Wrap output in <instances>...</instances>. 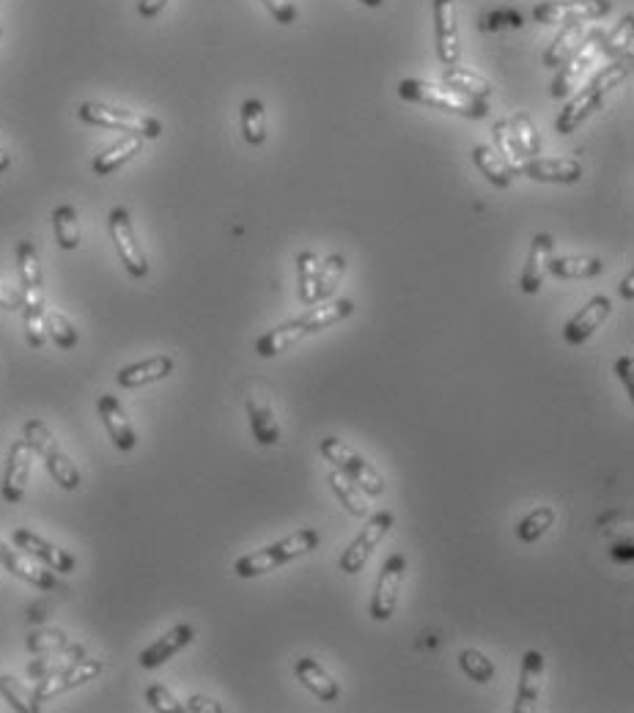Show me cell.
Returning a JSON list of instances; mask_svg holds the SVG:
<instances>
[{"label":"cell","mask_w":634,"mask_h":713,"mask_svg":"<svg viewBox=\"0 0 634 713\" xmlns=\"http://www.w3.org/2000/svg\"><path fill=\"white\" fill-rule=\"evenodd\" d=\"M629 75H632L629 61H615L613 66H604L602 72L593 77L591 83L582 88L574 99H569V105L560 110L558 121H555V129H558L560 135L577 132V127H580L582 121H585L588 116H593V113L602 107L604 96L610 94L615 86H621Z\"/></svg>","instance_id":"6da1fadb"},{"label":"cell","mask_w":634,"mask_h":713,"mask_svg":"<svg viewBox=\"0 0 634 713\" xmlns=\"http://www.w3.org/2000/svg\"><path fill=\"white\" fill-rule=\"evenodd\" d=\"M313 549H319V533L313 527H302L297 533H291L289 538L264 546L253 554H245L234 563V574L242 579H253V576L269 574L280 565H286L289 560H297L302 554H311Z\"/></svg>","instance_id":"7a4b0ae2"},{"label":"cell","mask_w":634,"mask_h":713,"mask_svg":"<svg viewBox=\"0 0 634 713\" xmlns=\"http://www.w3.org/2000/svg\"><path fill=\"white\" fill-rule=\"evenodd\" d=\"M398 96L415 102V105H429L445 113H456L462 118H486L489 116V105L473 96H464L459 91H453L445 83H423V80H401L398 83Z\"/></svg>","instance_id":"3957f363"},{"label":"cell","mask_w":634,"mask_h":713,"mask_svg":"<svg viewBox=\"0 0 634 713\" xmlns=\"http://www.w3.org/2000/svg\"><path fill=\"white\" fill-rule=\"evenodd\" d=\"M25 442L31 445V450L36 453V456L42 458L44 467H47V472H50V478L61 486L64 491H77L80 489V469L75 467V461L66 456L64 450H61V445H58V439L53 437V431L44 426L42 420H28L25 423Z\"/></svg>","instance_id":"277c9868"},{"label":"cell","mask_w":634,"mask_h":713,"mask_svg":"<svg viewBox=\"0 0 634 713\" xmlns=\"http://www.w3.org/2000/svg\"><path fill=\"white\" fill-rule=\"evenodd\" d=\"M80 121H86L91 127L116 129V132H129L143 140H157L162 135V124L154 116L138 113V110H124V107H110L102 102H83L77 110Z\"/></svg>","instance_id":"5b68a950"},{"label":"cell","mask_w":634,"mask_h":713,"mask_svg":"<svg viewBox=\"0 0 634 713\" xmlns=\"http://www.w3.org/2000/svg\"><path fill=\"white\" fill-rule=\"evenodd\" d=\"M319 453H322L324 461H330V464H335V469H341L346 478L355 480L368 497H382L385 494V478L368 464L366 458L357 453L355 447H349L338 437H327L322 439Z\"/></svg>","instance_id":"8992f818"},{"label":"cell","mask_w":634,"mask_h":713,"mask_svg":"<svg viewBox=\"0 0 634 713\" xmlns=\"http://www.w3.org/2000/svg\"><path fill=\"white\" fill-rule=\"evenodd\" d=\"M110 236H113V245L119 250L121 264L127 267V272L132 277H146L149 275V258L143 253V247L138 245V236L132 228V217L124 206H116L110 212Z\"/></svg>","instance_id":"52a82bcc"},{"label":"cell","mask_w":634,"mask_h":713,"mask_svg":"<svg viewBox=\"0 0 634 713\" xmlns=\"http://www.w3.org/2000/svg\"><path fill=\"white\" fill-rule=\"evenodd\" d=\"M99 672H102V661L77 659L72 661V664H66L64 670H58L53 672V675L42 678L39 686H36V692H33V705H36V711H39V705L47 703V700H53V697H58V694H64L69 692V689H77V686H83V683L94 681Z\"/></svg>","instance_id":"ba28073f"},{"label":"cell","mask_w":634,"mask_h":713,"mask_svg":"<svg viewBox=\"0 0 634 713\" xmlns=\"http://www.w3.org/2000/svg\"><path fill=\"white\" fill-rule=\"evenodd\" d=\"M404 574H407V557L404 554H390L385 565H382V571H379L377 590H374V598H371V618L379 620V623L393 618Z\"/></svg>","instance_id":"9c48e42d"},{"label":"cell","mask_w":634,"mask_h":713,"mask_svg":"<svg viewBox=\"0 0 634 713\" xmlns=\"http://www.w3.org/2000/svg\"><path fill=\"white\" fill-rule=\"evenodd\" d=\"M390 527H393V513H374L366 522V527H363V533L357 535L352 546L341 554V571H344V574H360V571L366 568L371 552H374L379 543H382V538L390 533Z\"/></svg>","instance_id":"30bf717a"},{"label":"cell","mask_w":634,"mask_h":713,"mask_svg":"<svg viewBox=\"0 0 634 713\" xmlns=\"http://www.w3.org/2000/svg\"><path fill=\"white\" fill-rule=\"evenodd\" d=\"M613 9V0H549L533 9V17L544 25L558 22H588L607 17Z\"/></svg>","instance_id":"8fae6325"},{"label":"cell","mask_w":634,"mask_h":713,"mask_svg":"<svg viewBox=\"0 0 634 713\" xmlns=\"http://www.w3.org/2000/svg\"><path fill=\"white\" fill-rule=\"evenodd\" d=\"M599 39H602V31L585 33V39H582L580 47L571 53L569 61H566L563 66H558L560 75L555 77V83H552V96H555V99H566L574 88H580L582 77H585V72H588V69L593 66V61H596Z\"/></svg>","instance_id":"7c38bea8"},{"label":"cell","mask_w":634,"mask_h":713,"mask_svg":"<svg viewBox=\"0 0 634 713\" xmlns=\"http://www.w3.org/2000/svg\"><path fill=\"white\" fill-rule=\"evenodd\" d=\"M11 541H14V546H17L20 552H25L28 557H33V560L47 565L55 574H72V571H75L77 563L72 554L58 549L55 543L44 541L42 535H36L33 530H28V527H17L14 535H11Z\"/></svg>","instance_id":"4fadbf2b"},{"label":"cell","mask_w":634,"mask_h":713,"mask_svg":"<svg viewBox=\"0 0 634 713\" xmlns=\"http://www.w3.org/2000/svg\"><path fill=\"white\" fill-rule=\"evenodd\" d=\"M434 36H437V53L445 66H456L462 58V39H459V22H456V0H434Z\"/></svg>","instance_id":"5bb4252c"},{"label":"cell","mask_w":634,"mask_h":713,"mask_svg":"<svg viewBox=\"0 0 634 713\" xmlns=\"http://www.w3.org/2000/svg\"><path fill=\"white\" fill-rule=\"evenodd\" d=\"M31 464H33V450L25 442V437L17 439L9 447V456H6V469H3V500L9 505H17L25 497V486L31 480Z\"/></svg>","instance_id":"9a60e30c"},{"label":"cell","mask_w":634,"mask_h":713,"mask_svg":"<svg viewBox=\"0 0 634 713\" xmlns=\"http://www.w3.org/2000/svg\"><path fill=\"white\" fill-rule=\"evenodd\" d=\"M17 269L22 283V308H44V272L33 242L17 245Z\"/></svg>","instance_id":"2e32d148"},{"label":"cell","mask_w":634,"mask_h":713,"mask_svg":"<svg viewBox=\"0 0 634 713\" xmlns=\"http://www.w3.org/2000/svg\"><path fill=\"white\" fill-rule=\"evenodd\" d=\"M519 173L544 184H577L582 179V162L574 157H530L522 162Z\"/></svg>","instance_id":"e0dca14e"},{"label":"cell","mask_w":634,"mask_h":713,"mask_svg":"<svg viewBox=\"0 0 634 713\" xmlns=\"http://www.w3.org/2000/svg\"><path fill=\"white\" fill-rule=\"evenodd\" d=\"M97 412L99 417H102L105 428H108L113 445L119 447L121 453L135 450V445H138V434H135V426H132V420H129L127 412H124V406H121L119 398H116V395H102V398L97 401Z\"/></svg>","instance_id":"ac0fdd59"},{"label":"cell","mask_w":634,"mask_h":713,"mask_svg":"<svg viewBox=\"0 0 634 713\" xmlns=\"http://www.w3.org/2000/svg\"><path fill=\"white\" fill-rule=\"evenodd\" d=\"M610 313H613V302L607 297H593L585 308L574 316V319L566 321V327H563V338H566V343H571V346H582V343L591 338L593 332L602 327L604 321L610 319Z\"/></svg>","instance_id":"d6986e66"},{"label":"cell","mask_w":634,"mask_h":713,"mask_svg":"<svg viewBox=\"0 0 634 713\" xmlns=\"http://www.w3.org/2000/svg\"><path fill=\"white\" fill-rule=\"evenodd\" d=\"M541 681H544V653L541 650H527L525 659H522V670H519L514 713L536 711Z\"/></svg>","instance_id":"ffe728a7"},{"label":"cell","mask_w":634,"mask_h":713,"mask_svg":"<svg viewBox=\"0 0 634 713\" xmlns=\"http://www.w3.org/2000/svg\"><path fill=\"white\" fill-rule=\"evenodd\" d=\"M552 250H555V239L549 234H536L533 236V245H530V253H527L525 269H522V277H519V286L525 294H538L544 280L549 275V258H552Z\"/></svg>","instance_id":"44dd1931"},{"label":"cell","mask_w":634,"mask_h":713,"mask_svg":"<svg viewBox=\"0 0 634 713\" xmlns=\"http://www.w3.org/2000/svg\"><path fill=\"white\" fill-rule=\"evenodd\" d=\"M193 639H195L193 626H187V623H182V626H173L168 634H162L157 642H151L149 648L140 653L138 656L140 667H143V670H157V667H162L165 661L173 659L179 650L187 648Z\"/></svg>","instance_id":"7402d4cb"},{"label":"cell","mask_w":634,"mask_h":713,"mask_svg":"<svg viewBox=\"0 0 634 713\" xmlns=\"http://www.w3.org/2000/svg\"><path fill=\"white\" fill-rule=\"evenodd\" d=\"M294 675H297V681H300L308 692L316 694L322 703H335L338 694H341L338 681H333V675L324 670L322 664L313 659V656H305V659L297 661V664H294Z\"/></svg>","instance_id":"603a6c76"},{"label":"cell","mask_w":634,"mask_h":713,"mask_svg":"<svg viewBox=\"0 0 634 713\" xmlns=\"http://www.w3.org/2000/svg\"><path fill=\"white\" fill-rule=\"evenodd\" d=\"M173 373V360L165 357V354H157V357H149V360L135 362V365H127L116 373V382L127 390H135V387H146V384L162 382L168 379Z\"/></svg>","instance_id":"cb8c5ba5"},{"label":"cell","mask_w":634,"mask_h":713,"mask_svg":"<svg viewBox=\"0 0 634 713\" xmlns=\"http://www.w3.org/2000/svg\"><path fill=\"white\" fill-rule=\"evenodd\" d=\"M308 335H311V332L302 324V319L280 324V327H275V330H269L267 335L258 338L256 354L258 357H264V360H272V357H278V354L289 352L291 346H297V343H300L302 338H308Z\"/></svg>","instance_id":"d4e9b609"},{"label":"cell","mask_w":634,"mask_h":713,"mask_svg":"<svg viewBox=\"0 0 634 713\" xmlns=\"http://www.w3.org/2000/svg\"><path fill=\"white\" fill-rule=\"evenodd\" d=\"M248 417L250 428H253V437L258 445H278L280 442V426L278 417L272 412V406L264 395H250L248 398Z\"/></svg>","instance_id":"484cf974"},{"label":"cell","mask_w":634,"mask_h":713,"mask_svg":"<svg viewBox=\"0 0 634 713\" xmlns=\"http://www.w3.org/2000/svg\"><path fill=\"white\" fill-rule=\"evenodd\" d=\"M140 149H143V138L127 135L119 143H113L110 149L97 154V160L91 162V171H94V176H110V173L119 171L121 165H127L135 154H140Z\"/></svg>","instance_id":"4316f807"},{"label":"cell","mask_w":634,"mask_h":713,"mask_svg":"<svg viewBox=\"0 0 634 713\" xmlns=\"http://www.w3.org/2000/svg\"><path fill=\"white\" fill-rule=\"evenodd\" d=\"M442 83L453 91H459V94L481 99V102H486L495 91V86L484 75H478L473 69H462V66H448L445 75H442Z\"/></svg>","instance_id":"83f0119b"},{"label":"cell","mask_w":634,"mask_h":713,"mask_svg":"<svg viewBox=\"0 0 634 713\" xmlns=\"http://www.w3.org/2000/svg\"><path fill=\"white\" fill-rule=\"evenodd\" d=\"M549 272L560 280H591L604 272V261L596 256L549 258Z\"/></svg>","instance_id":"f1b7e54d"},{"label":"cell","mask_w":634,"mask_h":713,"mask_svg":"<svg viewBox=\"0 0 634 713\" xmlns=\"http://www.w3.org/2000/svg\"><path fill=\"white\" fill-rule=\"evenodd\" d=\"M473 162L478 171L484 173L486 179L492 181L495 187H511L516 179V171L508 165L500 154H497L495 149H489V146H475L473 149Z\"/></svg>","instance_id":"f546056e"},{"label":"cell","mask_w":634,"mask_h":713,"mask_svg":"<svg viewBox=\"0 0 634 713\" xmlns=\"http://www.w3.org/2000/svg\"><path fill=\"white\" fill-rule=\"evenodd\" d=\"M585 39V25L582 22H569L566 28H560V33L555 36V42L549 44L547 53H544V66L549 69H558L571 58V53L577 50Z\"/></svg>","instance_id":"4dcf8cb0"},{"label":"cell","mask_w":634,"mask_h":713,"mask_svg":"<svg viewBox=\"0 0 634 713\" xmlns=\"http://www.w3.org/2000/svg\"><path fill=\"white\" fill-rule=\"evenodd\" d=\"M319 275H322V258L311 253V250H302L297 256V291H300L302 305H316L319 297Z\"/></svg>","instance_id":"1f68e13d"},{"label":"cell","mask_w":634,"mask_h":713,"mask_svg":"<svg viewBox=\"0 0 634 713\" xmlns=\"http://www.w3.org/2000/svg\"><path fill=\"white\" fill-rule=\"evenodd\" d=\"M316 305H319V302H316ZM352 310H355L352 299H335V302H327V299H324L319 308H311L305 316H300V319L313 335V332L327 330V327H333L338 321H344L346 316H352Z\"/></svg>","instance_id":"d6a6232c"},{"label":"cell","mask_w":634,"mask_h":713,"mask_svg":"<svg viewBox=\"0 0 634 713\" xmlns=\"http://www.w3.org/2000/svg\"><path fill=\"white\" fill-rule=\"evenodd\" d=\"M53 231L55 242L61 250H77L83 242V231H80V217H77L75 206L61 203L53 209Z\"/></svg>","instance_id":"836d02e7"},{"label":"cell","mask_w":634,"mask_h":713,"mask_svg":"<svg viewBox=\"0 0 634 713\" xmlns=\"http://www.w3.org/2000/svg\"><path fill=\"white\" fill-rule=\"evenodd\" d=\"M330 486H333L335 497L341 500V505H344L346 511L352 513V516H368L366 491L360 489L355 480L346 478L341 469L330 472Z\"/></svg>","instance_id":"e575fe53"},{"label":"cell","mask_w":634,"mask_h":713,"mask_svg":"<svg viewBox=\"0 0 634 713\" xmlns=\"http://www.w3.org/2000/svg\"><path fill=\"white\" fill-rule=\"evenodd\" d=\"M508 127L514 132L516 146H519L525 160L541 154V135H538L536 124H533V118L527 116V113H516V116L508 118Z\"/></svg>","instance_id":"d590c367"},{"label":"cell","mask_w":634,"mask_h":713,"mask_svg":"<svg viewBox=\"0 0 634 713\" xmlns=\"http://www.w3.org/2000/svg\"><path fill=\"white\" fill-rule=\"evenodd\" d=\"M242 135L250 146H261L267 140V113L258 99H248L242 105Z\"/></svg>","instance_id":"8d00e7d4"},{"label":"cell","mask_w":634,"mask_h":713,"mask_svg":"<svg viewBox=\"0 0 634 713\" xmlns=\"http://www.w3.org/2000/svg\"><path fill=\"white\" fill-rule=\"evenodd\" d=\"M552 524H555V511H552L549 505H538L536 511H530L525 519L519 522V527H516V538H519L522 543H533L547 533Z\"/></svg>","instance_id":"74e56055"},{"label":"cell","mask_w":634,"mask_h":713,"mask_svg":"<svg viewBox=\"0 0 634 713\" xmlns=\"http://www.w3.org/2000/svg\"><path fill=\"white\" fill-rule=\"evenodd\" d=\"M632 25H634V17L632 14H626L624 20L618 22V28H615L607 39H599V47H602L604 53L613 55V58H621V61H629L632 58Z\"/></svg>","instance_id":"f35d334b"},{"label":"cell","mask_w":634,"mask_h":713,"mask_svg":"<svg viewBox=\"0 0 634 713\" xmlns=\"http://www.w3.org/2000/svg\"><path fill=\"white\" fill-rule=\"evenodd\" d=\"M492 135H495L497 154H500V157H503V160H506L516 173H519V168H522L525 157H522V151H519V146H516V138H514V132H511V127H508V121H495Z\"/></svg>","instance_id":"ab89813d"},{"label":"cell","mask_w":634,"mask_h":713,"mask_svg":"<svg viewBox=\"0 0 634 713\" xmlns=\"http://www.w3.org/2000/svg\"><path fill=\"white\" fill-rule=\"evenodd\" d=\"M346 272V258L338 256V253H333L330 258H324L322 261V275H319V291H316V297H319V302H324V299H330L335 294V288L341 286V277H344Z\"/></svg>","instance_id":"60d3db41"},{"label":"cell","mask_w":634,"mask_h":713,"mask_svg":"<svg viewBox=\"0 0 634 713\" xmlns=\"http://www.w3.org/2000/svg\"><path fill=\"white\" fill-rule=\"evenodd\" d=\"M459 661H462L464 675H467V678H473L475 683L495 681V664H492V659H486L481 650H475V648L462 650Z\"/></svg>","instance_id":"b9f144b4"},{"label":"cell","mask_w":634,"mask_h":713,"mask_svg":"<svg viewBox=\"0 0 634 713\" xmlns=\"http://www.w3.org/2000/svg\"><path fill=\"white\" fill-rule=\"evenodd\" d=\"M47 335L53 338L58 349H75L77 341H80L75 324L66 319L64 313H58V310H50V313H47Z\"/></svg>","instance_id":"7bdbcfd3"},{"label":"cell","mask_w":634,"mask_h":713,"mask_svg":"<svg viewBox=\"0 0 634 713\" xmlns=\"http://www.w3.org/2000/svg\"><path fill=\"white\" fill-rule=\"evenodd\" d=\"M25 310V341L31 349H42L47 341V310L44 308H22Z\"/></svg>","instance_id":"ee69618b"},{"label":"cell","mask_w":634,"mask_h":713,"mask_svg":"<svg viewBox=\"0 0 634 713\" xmlns=\"http://www.w3.org/2000/svg\"><path fill=\"white\" fill-rule=\"evenodd\" d=\"M0 697H3V700H6V703H9L17 713H36V705H33V700L25 697L20 683L14 681V678H9V675H3V672H0Z\"/></svg>","instance_id":"f6af8a7d"},{"label":"cell","mask_w":634,"mask_h":713,"mask_svg":"<svg viewBox=\"0 0 634 713\" xmlns=\"http://www.w3.org/2000/svg\"><path fill=\"white\" fill-rule=\"evenodd\" d=\"M146 703L154 708V711H171V713H182V711H187L176 697H173L162 683H154V686H149L146 689Z\"/></svg>","instance_id":"bcb514c9"},{"label":"cell","mask_w":634,"mask_h":713,"mask_svg":"<svg viewBox=\"0 0 634 713\" xmlns=\"http://www.w3.org/2000/svg\"><path fill=\"white\" fill-rule=\"evenodd\" d=\"M28 648L36 650V653L66 648V637L61 634V631H39V634H31V639H28Z\"/></svg>","instance_id":"7dc6e473"},{"label":"cell","mask_w":634,"mask_h":713,"mask_svg":"<svg viewBox=\"0 0 634 713\" xmlns=\"http://www.w3.org/2000/svg\"><path fill=\"white\" fill-rule=\"evenodd\" d=\"M264 6H267L269 14H272L275 22H280V25L297 22V6H294L291 0H264Z\"/></svg>","instance_id":"c3c4849f"},{"label":"cell","mask_w":634,"mask_h":713,"mask_svg":"<svg viewBox=\"0 0 634 713\" xmlns=\"http://www.w3.org/2000/svg\"><path fill=\"white\" fill-rule=\"evenodd\" d=\"M632 371H634V360L632 357H621V360L615 362V373H618V379L624 382L626 387V395L634 401V384H632Z\"/></svg>","instance_id":"681fc988"},{"label":"cell","mask_w":634,"mask_h":713,"mask_svg":"<svg viewBox=\"0 0 634 713\" xmlns=\"http://www.w3.org/2000/svg\"><path fill=\"white\" fill-rule=\"evenodd\" d=\"M0 308L3 310H22V291L0 283Z\"/></svg>","instance_id":"f907efd6"},{"label":"cell","mask_w":634,"mask_h":713,"mask_svg":"<svg viewBox=\"0 0 634 713\" xmlns=\"http://www.w3.org/2000/svg\"><path fill=\"white\" fill-rule=\"evenodd\" d=\"M187 711H193V713H223V705L215 703V700H209V697H201V694H195V697H190V703H187Z\"/></svg>","instance_id":"816d5d0a"},{"label":"cell","mask_w":634,"mask_h":713,"mask_svg":"<svg viewBox=\"0 0 634 713\" xmlns=\"http://www.w3.org/2000/svg\"><path fill=\"white\" fill-rule=\"evenodd\" d=\"M171 0H138V14L143 20H154Z\"/></svg>","instance_id":"f5cc1de1"},{"label":"cell","mask_w":634,"mask_h":713,"mask_svg":"<svg viewBox=\"0 0 634 713\" xmlns=\"http://www.w3.org/2000/svg\"><path fill=\"white\" fill-rule=\"evenodd\" d=\"M17 557H20V552H17V549H11L9 543L0 541V565H6V568L11 571V565L17 563Z\"/></svg>","instance_id":"db71d44e"},{"label":"cell","mask_w":634,"mask_h":713,"mask_svg":"<svg viewBox=\"0 0 634 713\" xmlns=\"http://www.w3.org/2000/svg\"><path fill=\"white\" fill-rule=\"evenodd\" d=\"M618 291H621V297L624 299H634V272H629V275L621 280V288H618Z\"/></svg>","instance_id":"11a10c76"},{"label":"cell","mask_w":634,"mask_h":713,"mask_svg":"<svg viewBox=\"0 0 634 713\" xmlns=\"http://www.w3.org/2000/svg\"><path fill=\"white\" fill-rule=\"evenodd\" d=\"M11 168V154L0 146V173H6Z\"/></svg>","instance_id":"9f6ffc18"},{"label":"cell","mask_w":634,"mask_h":713,"mask_svg":"<svg viewBox=\"0 0 634 713\" xmlns=\"http://www.w3.org/2000/svg\"><path fill=\"white\" fill-rule=\"evenodd\" d=\"M363 6H368V9H379V6H385V0H363Z\"/></svg>","instance_id":"6f0895ef"},{"label":"cell","mask_w":634,"mask_h":713,"mask_svg":"<svg viewBox=\"0 0 634 713\" xmlns=\"http://www.w3.org/2000/svg\"><path fill=\"white\" fill-rule=\"evenodd\" d=\"M0 33H3V31H0Z\"/></svg>","instance_id":"680465c9"}]
</instances>
